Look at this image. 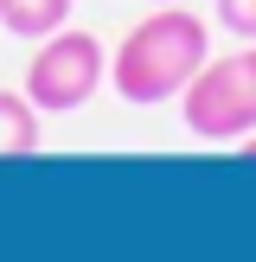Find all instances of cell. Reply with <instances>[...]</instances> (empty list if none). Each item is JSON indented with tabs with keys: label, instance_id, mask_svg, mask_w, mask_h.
<instances>
[{
	"label": "cell",
	"instance_id": "6da1fadb",
	"mask_svg": "<svg viewBox=\"0 0 256 262\" xmlns=\"http://www.w3.org/2000/svg\"><path fill=\"white\" fill-rule=\"evenodd\" d=\"M205 58H211V26L186 0H173V7H154L141 26L122 32V45L109 51V83L122 102L154 109V102H173L199 77Z\"/></svg>",
	"mask_w": 256,
	"mask_h": 262
},
{
	"label": "cell",
	"instance_id": "277c9868",
	"mask_svg": "<svg viewBox=\"0 0 256 262\" xmlns=\"http://www.w3.org/2000/svg\"><path fill=\"white\" fill-rule=\"evenodd\" d=\"M71 7L77 0H0V32L13 38H51L58 26H71Z\"/></svg>",
	"mask_w": 256,
	"mask_h": 262
},
{
	"label": "cell",
	"instance_id": "3957f363",
	"mask_svg": "<svg viewBox=\"0 0 256 262\" xmlns=\"http://www.w3.org/2000/svg\"><path fill=\"white\" fill-rule=\"evenodd\" d=\"M102 83H109V45L83 26H58L51 38H38L32 64H26V96L38 102V115L83 109V102H96Z\"/></svg>",
	"mask_w": 256,
	"mask_h": 262
},
{
	"label": "cell",
	"instance_id": "7a4b0ae2",
	"mask_svg": "<svg viewBox=\"0 0 256 262\" xmlns=\"http://www.w3.org/2000/svg\"><path fill=\"white\" fill-rule=\"evenodd\" d=\"M179 115H186V135L211 147H237L243 135H256V45L205 58L199 77L179 90Z\"/></svg>",
	"mask_w": 256,
	"mask_h": 262
},
{
	"label": "cell",
	"instance_id": "8992f818",
	"mask_svg": "<svg viewBox=\"0 0 256 262\" xmlns=\"http://www.w3.org/2000/svg\"><path fill=\"white\" fill-rule=\"evenodd\" d=\"M218 26L243 45H256V0H218Z\"/></svg>",
	"mask_w": 256,
	"mask_h": 262
},
{
	"label": "cell",
	"instance_id": "52a82bcc",
	"mask_svg": "<svg viewBox=\"0 0 256 262\" xmlns=\"http://www.w3.org/2000/svg\"><path fill=\"white\" fill-rule=\"evenodd\" d=\"M237 147H243V154H237V160H256V135H243V141H237Z\"/></svg>",
	"mask_w": 256,
	"mask_h": 262
},
{
	"label": "cell",
	"instance_id": "5b68a950",
	"mask_svg": "<svg viewBox=\"0 0 256 262\" xmlns=\"http://www.w3.org/2000/svg\"><path fill=\"white\" fill-rule=\"evenodd\" d=\"M38 154V102L19 90H0V160Z\"/></svg>",
	"mask_w": 256,
	"mask_h": 262
},
{
	"label": "cell",
	"instance_id": "ba28073f",
	"mask_svg": "<svg viewBox=\"0 0 256 262\" xmlns=\"http://www.w3.org/2000/svg\"><path fill=\"white\" fill-rule=\"evenodd\" d=\"M154 7H173V0H154Z\"/></svg>",
	"mask_w": 256,
	"mask_h": 262
}]
</instances>
